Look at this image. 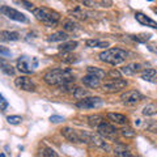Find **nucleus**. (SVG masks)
I'll return each instance as SVG.
<instances>
[{
	"label": "nucleus",
	"mask_w": 157,
	"mask_h": 157,
	"mask_svg": "<svg viewBox=\"0 0 157 157\" xmlns=\"http://www.w3.org/2000/svg\"><path fill=\"white\" fill-rule=\"evenodd\" d=\"M43 80L47 82L48 85H56L60 86L67 82H72L73 81V75L70 70H62V68H55L45 73Z\"/></svg>",
	"instance_id": "nucleus-1"
},
{
	"label": "nucleus",
	"mask_w": 157,
	"mask_h": 157,
	"mask_svg": "<svg viewBox=\"0 0 157 157\" xmlns=\"http://www.w3.org/2000/svg\"><path fill=\"white\" fill-rule=\"evenodd\" d=\"M30 12L36 16L37 20H39L41 22H43L47 26H56L59 20H60V14L56 11H52L50 8H33Z\"/></svg>",
	"instance_id": "nucleus-2"
},
{
	"label": "nucleus",
	"mask_w": 157,
	"mask_h": 157,
	"mask_svg": "<svg viewBox=\"0 0 157 157\" xmlns=\"http://www.w3.org/2000/svg\"><path fill=\"white\" fill-rule=\"evenodd\" d=\"M127 55H128V54L124 50H122V48H107V50L102 51L100 54V59L105 63L117 66V64H119V63L124 62Z\"/></svg>",
	"instance_id": "nucleus-3"
},
{
	"label": "nucleus",
	"mask_w": 157,
	"mask_h": 157,
	"mask_svg": "<svg viewBox=\"0 0 157 157\" xmlns=\"http://www.w3.org/2000/svg\"><path fill=\"white\" fill-rule=\"evenodd\" d=\"M97 131H98V135L104 139H110V140H115L117 139V135H118V130L115 128L114 126H111L109 123H105L104 121L101 122L97 127Z\"/></svg>",
	"instance_id": "nucleus-4"
},
{
	"label": "nucleus",
	"mask_w": 157,
	"mask_h": 157,
	"mask_svg": "<svg viewBox=\"0 0 157 157\" xmlns=\"http://www.w3.org/2000/svg\"><path fill=\"white\" fill-rule=\"evenodd\" d=\"M127 86V81L123 80V78H114L113 81H109V82H105L102 85V89L107 93H115V92H119L122 89H124Z\"/></svg>",
	"instance_id": "nucleus-5"
},
{
	"label": "nucleus",
	"mask_w": 157,
	"mask_h": 157,
	"mask_svg": "<svg viewBox=\"0 0 157 157\" xmlns=\"http://www.w3.org/2000/svg\"><path fill=\"white\" fill-rule=\"evenodd\" d=\"M102 105V100L100 97H88V98H81L80 101L76 104V106L78 109H94V107H98Z\"/></svg>",
	"instance_id": "nucleus-6"
},
{
	"label": "nucleus",
	"mask_w": 157,
	"mask_h": 157,
	"mask_svg": "<svg viewBox=\"0 0 157 157\" xmlns=\"http://www.w3.org/2000/svg\"><path fill=\"white\" fill-rule=\"evenodd\" d=\"M121 100L126 105H134L143 100V94L137 90H128L121 96Z\"/></svg>",
	"instance_id": "nucleus-7"
},
{
	"label": "nucleus",
	"mask_w": 157,
	"mask_h": 157,
	"mask_svg": "<svg viewBox=\"0 0 157 157\" xmlns=\"http://www.w3.org/2000/svg\"><path fill=\"white\" fill-rule=\"evenodd\" d=\"M0 12L3 14H6L8 18L11 20H14V21H18V22H25L26 21V17L24 16L21 12L16 11V9H13L11 7H0Z\"/></svg>",
	"instance_id": "nucleus-8"
},
{
	"label": "nucleus",
	"mask_w": 157,
	"mask_h": 157,
	"mask_svg": "<svg viewBox=\"0 0 157 157\" xmlns=\"http://www.w3.org/2000/svg\"><path fill=\"white\" fill-rule=\"evenodd\" d=\"M14 84H16V86L18 88V89H22V90H26V92H33L34 89H36L34 82L26 76L17 77L16 80H14Z\"/></svg>",
	"instance_id": "nucleus-9"
},
{
	"label": "nucleus",
	"mask_w": 157,
	"mask_h": 157,
	"mask_svg": "<svg viewBox=\"0 0 157 157\" xmlns=\"http://www.w3.org/2000/svg\"><path fill=\"white\" fill-rule=\"evenodd\" d=\"M62 135L66 137L67 140H70L71 143H81V139H80V131L77 130H73L70 128V127H64V128L60 130Z\"/></svg>",
	"instance_id": "nucleus-10"
},
{
	"label": "nucleus",
	"mask_w": 157,
	"mask_h": 157,
	"mask_svg": "<svg viewBox=\"0 0 157 157\" xmlns=\"http://www.w3.org/2000/svg\"><path fill=\"white\" fill-rule=\"evenodd\" d=\"M135 18H136V21L141 24V25H145V26H151V28H153L156 29L157 28V24L155 20H152L149 18L148 16H145L144 13H141V12H136L135 13Z\"/></svg>",
	"instance_id": "nucleus-11"
},
{
	"label": "nucleus",
	"mask_w": 157,
	"mask_h": 157,
	"mask_svg": "<svg viewBox=\"0 0 157 157\" xmlns=\"http://www.w3.org/2000/svg\"><path fill=\"white\" fill-rule=\"evenodd\" d=\"M33 68L34 66H32L30 63L28 62L26 56H21L17 60V70L21 71L24 73H33Z\"/></svg>",
	"instance_id": "nucleus-12"
},
{
	"label": "nucleus",
	"mask_w": 157,
	"mask_h": 157,
	"mask_svg": "<svg viewBox=\"0 0 157 157\" xmlns=\"http://www.w3.org/2000/svg\"><path fill=\"white\" fill-rule=\"evenodd\" d=\"M100 80H101V78H98L97 76L88 73L86 76L82 77V84L86 85L88 88H98V86H100V84H101Z\"/></svg>",
	"instance_id": "nucleus-13"
},
{
	"label": "nucleus",
	"mask_w": 157,
	"mask_h": 157,
	"mask_svg": "<svg viewBox=\"0 0 157 157\" xmlns=\"http://www.w3.org/2000/svg\"><path fill=\"white\" fill-rule=\"evenodd\" d=\"M90 143H93V144L97 145V147H100V148H102V149L106 151V152L110 151V145L106 143L104 137H101V136H98V135H94V134L90 135Z\"/></svg>",
	"instance_id": "nucleus-14"
},
{
	"label": "nucleus",
	"mask_w": 157,
	"mask_h": 157,
	"mask_svg": "<svg viewBox=\"0 0 157 157\" xmlns=\"http://www.w3.org/2000/svg\"><path fill=\"white\" fill-rule=\"evenodd\" d=\"M18 39H20V34L16 32H7V30L0 32V41L14 42V41H18Z\"/></svg>",
	"instance_id": "nucleus-15"
},
{
	"label": "nucleus",
	"mask_w": 157,
	"mask_h": 157,
	"mask_svg": "<svg viewBox=\"0 0 157 157\" xmlns=\"http://www.w3.org/2000/svg\"><path fill=\"white\" fill-rule=\"evenodd\" d=\"M85 45H86V47H90V48H94V47L105 48V47H109L110 43L107 41H100V39H86Z\"/></svg>",
	"instance_id": "nucleus-16"
},
{
	"label": "nucleus",
	"mask_w": 157,
	"mask_h": 157,
	"mask_svg": "<svg viewBox=\"0 0 157 157\" xmlns=\"http://www.w3.org/2000/svg\"><path fill=\"white\" fill-rule=\"evenodd\" d=\"M107 119L113 123H117V124H124L127 122V118L123 115V114H118V113H109L106 115Z\"/></svg>",
	"instance_id": "nucleus-17"
},
{
	"label": "nucleus",
	"mask_w": 157,
	"mask_h": 157,
	"mask_svg": "<svg viewBox=\"0 0 157 157\" xmlns=\"http://www.w3.org/2000/svg\"><path fill=\"white\" fill-rule=\"evenodd\" d=\"M77 47V42L76 41H63L62 45L58 46V50L62 52H71Z\"/></svg>",
	"instance_id": "nucleus-18"
},
{
	"label": "nucleus",
	"mask_w": 157,
	"mask_h": 157,
	"mask_svg": "<svg viewBox=\"0 0 157 157\" xmlns=\"http://www.w3.org/2000/svg\"><path fill=\"white\" fill-rule=\"evenodd\" d=\"M141 68V64H139V63H130V64H127L126 67L122 68V73H124V75H134V73H136L137 71H140Z\"/></svg>",
	"instance_id": "nucleus-19"
},
{
	"label": "nucleus",
	"mask_w": 157,
	"mask_h": 157,
	"mask_svg": "<svg viewBox=\"0 0 157 157\" xmlns=\"http://www.w3.org/2000/svg\"><path fill=\"white\" fill-rule=\"evenodd\" d=\"M68 39V34L66 32H56L51 34V36H48L47 41L48 42H63V41H67Z\"/></svg>",
	"instance_id": "nucleus-20"
},
{
	"label": "nucleus",
	"mask_w": 157,
	"mask_h": 157,
	"mask_svg": "<svg viewBox=\"0 0 157 157\" xmlns=\"http://www.w3.org/2000/svg\"><path fill=\"white\" fill-rule=\"evenodd\" d=\"M0 70L9 76L14 75V68L11 66V63H8L6 59H3V58H0Z\"/></svg>",
	"instance_id": "nucleus-21"
},
{
	"label": "nucleus",
	"mask_w": 157,
	"mask_h": 157,
	"mask_svg": "<svg viewBox=\"0 0 157 157\" xmlns=\"http://www.w3.org/2000/svg\"><path fill=\"white\" fill-rule=\"evenodd\" d=\"M114 153L115 156H119V157H132V153L128 151L126 145H122V144H118L115 148H114Z\"/></svg>",
	"instance_id": "nucleus-22"
},
{
	"label": "nucleus",
	"mask_w": 157,
	"mask_h": 157,
	"mask_svg": "<svg viewBox=\"0 0 157 157\" xmlns=\"http://www.w3.org/2000/svg\"><path fill=\"white\" fill-rule=\"evenodd\" d=\"M141 78L145 81H156V70L155 68H148V70H144L141 72Z\"/></svg>",
	"instance_id": "nucleus-23"
},
{
	"label": "nucleus",
	"mask_w": 157,
	"mask_h": 157,
	"mask_svg": "<svg viewBox=\"0 0 157 157\" xmlns=\"http://www.w3.org/2000/svg\"><path fill=\"white\" fill-rule=\"evenodd\" d=\"M86 71H88V73H90V75H94L98 78H104L106 76L105 71H102L101 68H97V67H88Z\"/></svg>",
	"instance_id": "nucleus-24"
},
{
	"label": "nucleus",
	"mask_w": 157,
	"mask_h": 157,
	"mask_svg": "<svg viewBox=\"0 0 157 157\" xmlns=\"http://www.w3.org/2000/svg\"><path fill=\"white\" fill-rule=\"evenodd\" d=\"M157 113V106L155 104H149V105H147L144 107V110H143V114L145 117H151V115H155Z\"/></svg>",
	"instance_id": "nucleus-25"
},
{
	"label": "nucleus",
	"mask_w": 157,
	"mask_h": 157,
	"mask_svg": "<svg viewBox=\"0 0 157 157\" xmlns=\"http://www.w3.org/2000/svg\"><path fill=\"white\" fill-rule=\"evenodd\" d=\"M102 122V118L100 115H90V117H88V123H89L90 127H97L98 124H100Z\"/></svg>",
	"instance_id": "nucleus-26"
},
{
	"label": "nucleus",
	"mask_w": 157,
	"mask_h": 157,
	"mask_svg": "<svg viewBox=\"0 0 157 157\" xmlns=\"http://www.w3.org/2000/svg\"><path fill=\"white\" fill-rule=\"evenodd\" d=\"M73 17H76V18H78V20H86L88 18V14L85 13V12H82L81 11V8H75L73 11H71L70 12Z\"/></svg>",
	"instance_id": "nucleus-27"
},
{
	"label": "nucleus",
	"mask_w": 157,
	"mask_h": 157,
	"mask_svg": "<svg viewBox=\"0 0 157 157\" xmlns=\"http://www.w3.org/2000/svg\"><path fill=\"white\" fill-rule=\"evenodd\" d=\"M72 93H73V97H75L76 100H81V98H84L88 94V92L84 90L82 88H73Z\"/></svg>",
	"instance_id": "nucleus-28"
},
{
	"label": "nucleus",
	"mask_w": 157,
	"mask_h": 157,
	"mask_svg": "<svg viewBox=\"0 0 157 157\" xmlns=\"http://www.w3.org/2000/svg\"><path fill=\"white\" fill-rule=\"evenodd\" d=\"M41 155H42V156H48V157H56V156H58V153H56L55 151H54L52 148H48V147H46V145L42 147Z\"/></svg>",
	"instance_id": "nucleus-29"
},
{
	"label": "nucleus",
	"mask_w": 157,
	"mask_h": 157,
	"mask_svg": "<svg viewBox=\"0 0 157 157\" xmlns=\"http://www.w3.org/2000/svg\"><path fill=\"white\" fill-rule=\"evenodd\" d=\"M63 28H64L66 32H73V30H76V24L72 20H66L63 22Z\"/></svg>",
	"instance_id": "nucleus-30"
},
{
	"label": "nucleus",
	"mask_w": 157,
	"mask_h": 157,
	"mask_svg": "<svg viewBox=\"0 0 157 157\" xmlns=\"http://www.w3.org/2000/svg\"><path fill=\"white\" fill-rule=\"evenodd\" d=\"M7 121H8L9 124H20L22 122V118L20 115H9L7 118Z\"/></svg>",
	"instance_id": "nucleus-31"
},
{
	"label": "nucleus",
	"mask_w": 157,
	"mask_h": 157,
	"mask_svg": "<svg viewBox=\"0 0 157 157\" xmlns=\"http://www.w3.org/2000/svg\"><path fill=\"white\" fill-rule=\"evenodd\" d=\"M122 135L124 137H135L136 132L132 128H130V127H124V128H122Z\"/></svg>",
	"instance_id": "nucleus-32"
},
{
	"label": "nucleus",
	"mask_w": 157,
	"mask_h": 157,
	"mask_svg": "<svg viewBox=\"0 0 157 157\" xmlns=\"http://www.w3.org/2000/svg\"><path fill=\"white\" fill-rule=\"evenodd\" d=\"M14 3H17V4H20V6H22L24 8H26L28 11H32V9L34 8L33 4L30 2H28V0H14Z\"/></svg>",
	"instance_id": "nucleus-33"
},
{
	"label": "nucleus",
	"mask_w": 157,
	"mask_h": 157,
	"mask_svg": "<svg viewBox=\"0 0 157 157\" xmlns=\"http://www.w3.org/2000/svg\"><path fill=\"white\" fill-rule=\"evenodd\" d=\"M76 60H77V56L76 55H72L71 52H67L66 58H63V62H66V63H73V62H76Z\"/></svg>",
	"instance_id": "nucleus-34"
},
{
	"label": "nucleus",
	"mask_w": 157,
	"mask_h": 157,
	"mask_svg": "<svg viewBox=\"0 0 157 157\" xmlns=\"http://www.w3.org/2000/svg\"><path fill=\"white\" fill-rule=\"evenodd\" d=\"M106 76H109L111 78H121L122 77V73L119 71H115V70H111L109 73H106Z\"/></svg>",
	"instance_id": "nucleus-35"
},
{
	"label": "nucleus",
	"mask_w": 157,
	"mask_h": 157,
	"mask_svg": "<svg viewBox=\"0 0 157 157\" xmlns=\"http://www.w3.org/2000/svg\"><path fill=\"white\" fill-rule=\"evenodd\" d=\"M7 107H8V102L7 100L4 98L2 94H0V110L2 111H6L7 110Z\"/></svg>",
	"instance_id": "nucleus-36"
},
{
	"label": "nucleus",
	"mask_w": 157,
	"mask_h": 157,
	"mask_svg": "<svg viewBox=\"0 0 157 157\" xmlns=\"http://www.w3.org/2000/svg\"><path fill=\"white\" fill-rule=\"evenodd\" d=\"M81 2H82V4H84L85 7H89V8H94L97 6L94 0H81Z\"/></svg>",
	"instance_id": "nucleus-37"
},
{
	"label": "nucleus",
	"mask_w": 157,
	"mask_h": 157,
	"mask_svg": "<svg viewBox=\"0 0 157 157\" xmlns=\"http://www.w3.org/2000/svg\"><path fill=\"white\" fill-rule=\"evenodd\" d=\"M50 121L52 122V123H59V122H63V121H64V118L60 117V115H51V117H50Z\"/></svg>",
	"instance_id": "nucleus-38"
},
{
	"label": "nucleus",
	"mask_w": 157,
	"mask_h": 157,
	"mask_svg": "<svg viewBox=\"0 0 157 157\" xmlns=\"http://www.w3.org/2000/svg\"><path fill=\"white\" fill-rule=\"evenodd\" d=\"M0 55H11V51L8 50V48L6 47H3V46H0Z\"/></svg>",
	"instance_id": "nucleus-39"
},
{
	"label": "nucleus",
	"mask_w": 157,
	"mask_h": 157,
	"mask_svg": "<svg viewBox=\"0 0 157 157\" xmlns=\"http://www.w3.org/2000/svg\"><path fill=\"white\" fill-rule=\"evenodd\" d=\"M101 6L102 7H106V8L111 7V0H101Z\"/></svg>",
	"instance_id": "nucleus-40"
},
{
	"label": "nucleus",
	"mask_w": 157,
	"mask_h": 157,
	"mask_svg": "<svg viewBox=\"0 0 157 157\" xmlns=\"http://www.w3.org/2000/svg\"><path fill=\"white\" fill-rule=\"evenodd\" d=\"M71 2H77V0H71Z\"/></svg>",
	"instance_id": "nucleus-41"
},
{
	"label": "nucleus",
	"mask_w": 157,
	"mask_h": 157,
	"mask_svg": "<svg viewBox=\"0 0 157 157\" xmlns=\"http://www.w3.org/2000/svg\"><path fill=\"white\" fill-rule=\"evenodd\" d=\"M148 2H153V0H148Z\"/></svg>",
	"instance_id": "nucleus-42"
}]
</instances>
